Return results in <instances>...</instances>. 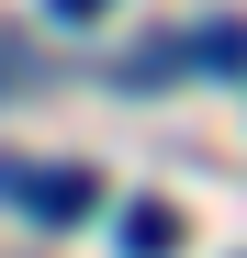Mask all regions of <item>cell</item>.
I'll list each match as a JSON object with an SVG mask.
<instances>
[{"label": "cell", "instance_id": "277c9868", "mask_svg": "<svg viewBox=\"0 0 247 258\" xmlns=\"http://www.w3.org/2000/svg\"><path fill=\"white\" fill-rule=\"evenodd\" d=\"M157 79H180V34H157V45L124 56V90H157Z\"/></svg>", "mask_w": 247, "mask_h": 258}, {"label": "cell", "instance_id": "5b68a950", "mask_svg": "<svg viewBox=\"0 0 247 258\" xmlns=\"http://www.w3.org/2000/svg\"><path fill=\"white\" fill-rule=\"evenodd\" d=\"M45 12H56V23H101L112 0H45Z\"/></svg>", "mask_w": 247, "mask_h": 258}, {"label": "cell", "instance_id": "3957f363", "mask_svg": "<svg viewBox=\"0 0 247 258\" xmlns=\"http://www.w3.org/2000/svg\"><path fill=\"white\" fill-rule=\"evenodd\" d=\"M180 247V213L169 202H124V258H169Z\"/></svg>", "mask_w": 247, "mask_h": 258}, {"label": "cell", "instance_id": "6da1fadb", "mask_svg": "<svg viewBox=\"0 0 247 258\" xmlns=\"http://www.w3.org/2000/svg\"><path fill=\"white\" fill-rule=\"evenodd\" d=\"M0 202L34 213V225H90L101 180H90V168H45V157H0Z\"/></svg>", "mask_w": 247, "mask_h": 258}, {"label": "cell", "instance_id": "7a4b0ae2", "mask_svg": "<svg viewBox=\"0 0 247 258\" xmlns=\"http://www.w3.org/2000/svg\"><path fill=\"white\" fill-rule=\"evenodd\" d=\"M180 68L236 79V68H247V23H191V34H180Z\"/></svg>", "mask_w": 247, "mask_h": 258}]
</instances>
